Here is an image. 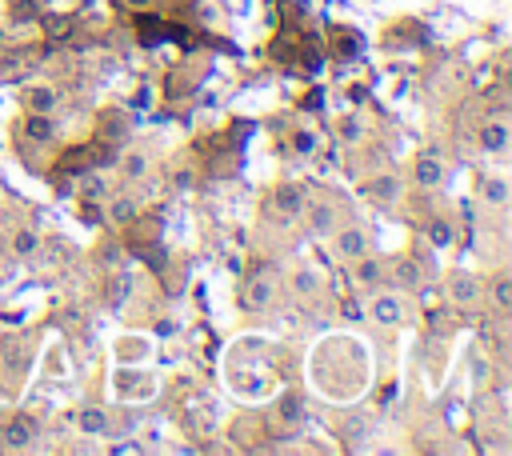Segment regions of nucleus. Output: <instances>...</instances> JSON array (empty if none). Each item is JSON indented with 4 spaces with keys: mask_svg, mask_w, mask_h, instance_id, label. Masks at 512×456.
Here are the masks:
<instances>
[{
    "mask_svg": "<svg viewBox=\"0 0 512 456\" xmlns=\"http://www.w3.org/2000/svg\"><path fill=\"white\" fill-rule=\"evenodd\" d=\"M0 448H4V452H28V448H36V420L24 416V412H16V416L0 428Z\"/></svg>",
    "mask_w": 512,
    "mask_h": 456,
    "instance_id": "f257e3e1",
    "label": "nucleus"
},
{
    "mask_svg": "<svg viewBox=\"0 0 512 456\" xmlns=\"http://www.w3.org/2000/svg\"><path fill=\"white\" fill-rule=\"evenodd\" d=\"M332 248H336V256L340 260H360L364 252H372V236L364 232V228H356V224H344V228H336L332 232Z\"/></svg>",
    "mask_w": 512,
    "mask_h": 456,
    "instance_id": "f03ea898",
    "label": "nucleus"
},
{
    "mask_svg": "<svg viewBox=\"0 0 512 456\" xmlns=\"http://www.w3.org/2000/svg\"><path fill=\"white\" fill-rule=\"evenodd\" d=\"M368 316H372L376 324H384V328L404 324V320H408V312H404V296H400V292H376V296L368 300Z\"/></svg>",
    "mask_w": 512,
    "mask_h": 456,
    "instance_id": "7ed1b4c3",
    "label": "nucleus"
},
{
    "mask_svg": "<svg viewBox=\"0 0 512 456\" xmlns=\"http://www.w3.org/2000/svg\"><path fill=\"white\" fill-rule=\"evenodd\" d=\"M444 292H448V300H452L456 308H476L484 288H480V276H472V272H452L448 284H444Z\"/></svg>",
    "mask_w": 512,
    "mask_h": 456,
    "instance_id": "20e7f679",
    "label": "nucleus"
},
{
    "mask_svg": "<svg viewBox=\"0 0 512 456\" xmlns=\"http://www.w3.org/2000/svg\"><path fill=\"white\" fill-rule=\"evenodd\" d=\"M272 300H276V280H272L268 272H256V276L244 284V304L256 308V312H264V308H272Z\"/></svg>",
    "mask_w": 512,
    "mask_h": 456,
    "instance_id": "39448f33",
    "label": "nucleus"
},
{
    "mask_svg": "<svg viewBox=\"0 0 512 456\" xmlns=\"http://www.w3.org/2000/svg\"><path fill=\"white\" fill-rule=\"evenodd\" d=\"M412 180H416L420 188H440V180H444L440 156H436V152H420L416 164H412Z\"/></svg>",
    "mask_w": 512,
    "mask_h": 456,
    "instance_id": "423d86ee",
    "label": "nucleus"
},
{
    "mask_svg": "<svg viewBox=\"0 0 512 456\" xmlns=\"http://www.w3.org/2000/svg\"><path fill=\"white\" fill-rule=\"evenodd\" d=\"M504 148H508V124H504L500 116L484 120V124H480V152H488V156H500Z\"/></svg>",
    "mask_w": 512,
    "mask_h": 456,
    "instance_id": "0eeeda50",
    "label": "nucleus"
},
{
    "mask_svg": "<svg viewBox=\"0 0 512 456\" xmlns=\"http://www.w3.org/2000/svg\"><path fill=\"white\" fill-rule=\"evenodd\" d=\"M76 428H80V436H108V412L96 404H84L76 412Z\"/></svg>",
    "mask_w": 512,
    "mask_h": 456,
    "instance_id": "6e6552de",
    "label": "nucleus"
},
{
    "mask_svg": "<svg viewBox=\"0 0 512 456\" xmlns=\"http://www.w3.org/2000/svg\"><path fill=\"white\" fill-rule=\"evenodd\" d=\"M352 276H356V284H360V288H376V284H380V276H384V264H380L372 252H364L360 260H352Z\"/></svg>",
    "mask_w": 512,
    "mask_h": 456,
    "instance_id": "1a4fd4ad",
    "label": "nucleus"
},
{
    "mask_svg": "<svg viewBox=\"0 0 512 456\" xmlns=\"http://www.w3.org/2000/svg\"><path fill=\"white\" fill-rule=\"evenodd\" d=\"M272 200H276V208H280V216H300L304 212V192L296 188V184H280L276 192H272Z\"/></svg>",
    "mask_w": 512,
    "mask_h": 456,
    "instance_id": "9d476101",
    "label": "nucleus"
},
{
    "mask_svg": "<svg viewBox=\"0 0 512 456\" xmlns=\"http://www.w3.org/2000/svg\"><path fill=\"white\" fill-rule=\"evenodd\" d=\"M488 296H492V312H496V316H508V312H512V280H508L504 272L492 276Z\"/></svg>",
    "mask_w": 512,
    "mask_h": 456,
    "instance_id": "9b49d317",
    "label": "nucleus"
},
{
    "mask_svg": "<svg viewBox=\"0 0 512 456\" xmlns=\"http://www.w3.org/2000/svg\"><path fill=\"white\" fill-rule=\"evenodd\" d=\"M24 104H28V112H52L56 108V88L52 84H32V88H24Z\"/></svg>",
    "mask_w": 512,
    "mask_h": 456,
    "instance_id": "f8f14e48",
    "label": "nucleus"
},
{
    "mask_svg": "<svg viewBox=\"0 0 512 456\" xmlns=\"http://www.w3.org/2000/svg\"><path fill=\"white\" fill-rule=\"evenodd\" d=\"M480 196H484V204L504 208L512 192H508V180H504V176H484V180H480Z\"/></svg>",
    "mask_w": 512,
    "mask_h": 456,
    "instance_id": "ddd939ff",
    "label": "nucleus"
},
{
    "mask_svg": "<svg viewBox=\"0 0 512 456\" xmlns=\"http://www.w3.org/2000/svg\"><path fill=\"white\" fill-rule=\"evenodd\" d=\"M116 164L124 168V176H128V180H144V176H148V156H144L140 148L120 152V160H116Z\"/></svg>",
    "mask_w": 512,
    "mask_h": 456,
    "instance_id": "4468645a",
    "label": "nucleus"
},
{
    "mask_svg": "<svg viewBox=\"0 0 512 456\" xmlns=\"http://www.w3.org/2000/svg\"><path fill=\"white\" fill-rule=\"evenodd\" d=\"M12 252H16L20 260H32V256L40 252V236H36L32 228H16V232H12Z\"/></svg>",
    "mask_w": 512,
    "mask_h": 456,
    "instance_id": "2eb2a0df",
    "label": "nucleus"
},
{
    "mask_svg": "<svg viewBox=\"0 0 512 456\" xmlns=\"http://www.w3.org/2000/svg\"><path fill=\"white\" fill-rule=\"evenodd\" d=\"M24 132H28V140L48 144V140H52V120H48V112H32V116L24 120Z\"/></svg>",
    "mask_w": 512,
    "mask_h": 456,
    "instance_id": "dca6fc26",
    "label": "nucleus"
},
{
    "mask_svg": "<svg viewBox=\"0 0 512 456\" xmlns=\"http://www.w3.org/2000/svg\"><path fill=\"white\" fill-rule=\"evenodd\" d=\"M452 240H456V228H452L444 216H432V220H428V244H432V248H448Z\"/></svg>",
    "mask_w": 512,
    "mask_h": 456,
    "instance_id": "f3484780",
    "label": "nucleus"
},
{
    "mask_svg": "<svg viewBox=\"0 0 512 456\" xmlns=\"http://www.w3.org/2000/svg\"><path fill=\"white\" fill-rule=\"evenodd\" d=\"M136 212H140V204H136L132 196H116V200L108 204V220H112V224H128Z\"/></svg>",
    "mask_w": 512,
    "mask_h": 456,
    "instance_id": "a211bd4d",
    "label": "nucleus"
},
{
    "mask_svg": "<svg viewBox=\"0 0 512 456\" xmlns=\"http://www.w3.org/2000/svg\"><path fill=\"white\" fill-rule=\"evenodd\" d=\"M308 224H312L316 236H332V232H336V216H332V208H308Z\"/></svg>",
    "mask_w": 512,
    "mask_h": 456,
    "instance_id": "6ab92c4d",
    "label": "nucleus"
},
{
    "mask_svg": "<svg viewBox=\"0 0 512 456\" xmlns=\"http://www.w3.org/2000/svg\"><path fill=\"white\" fill-rule=\"evenodd\" d=\"M336 136H340V144H356V140L364 136L360 116H340V120H336Z\"/></svg>",
    "mask_w": 512,
    "mask_h": 456,
    "instance_id": "aec40b11",
    "label": "nucleus"
},
{
    "mask_svg": "<svg viewBox=\"0 0 512 456\" xmlns=\"http://www.w3.org/2000/svg\"><path fill=\"white\" fill-rule=\"evenodd\" d=\"M116 160H120V144H116V140H104V144L92 152V164H96V168H112Z\"/></svg>",
    "mask_w": 512,
    "mask_h": 456,
    "instance_id": "412c9836",
    "label": "nucleus"
},
{
    "mask_svg": "<svg viewBox=\"0 0 512 456\" xmlns=\"http://www.w3.org/2000/svg\"><path fill=\"white\" fill-rule=\"evenodd\" d=\"M368 192H372V200H396L400 196V184L392 176H380V180L368 184Z\"/></svg>",
    "mask_w": 512,
    "mask_h": 456,
    "instance_id": "4be33fe9",
    "label": "nucleus"
},
{
    "mask_svg": "<svg viewBox=\"0 0 512 456\" xmlns=\"http://www.w3.org/2000/svg\"><path fill=\"white\" fill-rule=\"evenodd\" d=\"M292 288H296V292H300V296H312V292H316V288H320V276H316V272H312V268H300V272H296V276H292Z\"/></svg>",
    "mask_w": 512,
    "mask_h": 456,
    "instance_id": "5701e85b",
    "label": "nucleus"
},
{
    "mask_svg": "<svg viewBox=\"0 0 512 456\" xmlns=\"http://www.w3.org/2000/svg\"><path fill=\"white\" fill-rule=\"evenodd\" d=\"M280 420H284V424H300V420H304V404H300L296 396L280 400Z\"/></svg>",
    "mask_w": 512,
    "mask_h": 456,
    "instance_id": "b1692460",
    "label": "nucleus"
},
{
    "mask_svg": "<svg viewBox=\"0 0 512 456\" xmlns=\"http://www.w3.org/2000/svg\"><path fill=\"white\" fill-rule=\"evenodd\" d=\"M44 32H48V36H68V32H72V20H68V16H48V20H44Z\"/></svg>",
    "mask_w": 512,
    "mask_h": 456,
    "instance_id": "393cba45",
    "label": "nucleus"
},
{
    "mask_svg": "<svg viewBox=\"0 0 512 456\" xmlns=\"http://www.w3.org/2000/svg\"><path fill=\"white\" fill-rule=\"evenodd\" d=\"M292 144H296V152H300V156H312V152H316V136H312L308 128H300V132L292 136Z\"/></svg>",
    "mask_w": 512,
    "mask_h": 456,
    "instance_id": "a878e982",
    "label": "nucleus"
},
{
    "mask_svg": "<svg viewBox=\"0 0 512 456\" xmlns=\"http://www.w3.org/2000/svg\"><path fill=\"white\" fill-rule=\"evenodd\" d=\"M396 272H400V284H404V288H420V272H416L412 264H400Z\"/></svg>",
    "mask_w": 512,
    "mask_h": 456,
    "instance_id": "bb28decb",
    "label": "nucleus"
},
{
    "mask_svg": "<svg viewBox=\"0 0 512 456\" xmlns=\"http://www.w3.org/2000/svg\"><path fill=\"white\" fill-rule=\"evenodd\" d=\"M124 4H128V8H148L152 0H124Z\"/></svg>",
    "mask_w": 512,
    "mask_h": 456,
    "instance_id": "cd10ccee",
    "label": "nucleus"
},
{
    "mask_svg": "<svg viewBox=\"0 0 512 456\" xmlns=\"http://www.w3.org/2000/svg\"><path fill=\"white\" fill-rule=\"evenodd\" d=\"M0 204H4V196H0Z\"/></svg>",
    "mask_w": 512,
    "mask_h": 456,
    "instance_id": "c85d7f7f",
    "label": "nucleus"
}]
</instances>
